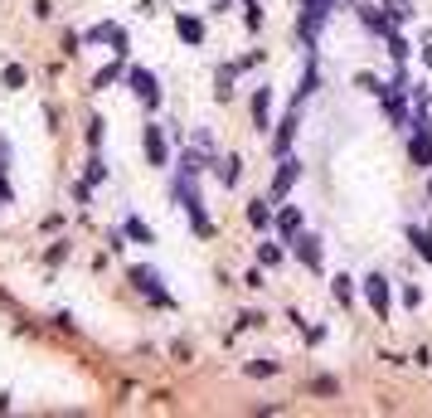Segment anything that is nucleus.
Wrapping results in <instances>:
<instances>
[{
	"instance_id": "nucleus-17",
	"label": "nucleus",
	"mask_w": 432,
	"mask_h": 418,
	"mask_svg": "<svg viewBox=\"0 0 432 418\" xmlns=\"http://www.w3.org/2000/svg\"><path fill=\"white\" fill-rule=\"evenodd\" d=\"M233 73H238L233 63H223V68L214 73V98H218V103H228V98H233Z\"/></svg>"
},
{
	"instance_id": "nucleus-16",
	"label": "nucleus",
	"mask_w": 432,
	"mask_h": 418,
	"mask_svg": "<svg viewBox=\"0 0 432 418\" xmlns=\"http://www.w3.org/2000/svg\"><path fill=\"white\" fill-rule=\"evenodd\" d=\"M248 224H253V229H272V224H277L268 199H253V204H248Z\"/></svg>"
},
{
	"instance_id": "nucleus-5",
	"label": "nucleus",
	"mask_w": 432,
	"mask_h": 418,
	"mask_svg": "<svg viewBox=\"0 0 432 418\" xmlns=\"http://www.w3.org/2000/svg\"><path fill=\"white\" fill-rule=\"evenodd\" d=\"M379 98V108L389 112V122H394V127H408V103H404V78H394V83H384L374 93Z\"/></svg>"
},
{
	"instance_id": "nucleus-20",
	"label": "nucleus",
	"mask_w": 432,
	"mask_h": 418,
	"mask_svg": "<svg viewBox=\"0 0 432 418\" xmlns=\"http://www.w3.org/2000/svg\"><path fill=\"white\" fill-rule=\"evenodd\" d=\"M122 234H127V239H136V244H156V234H151L146 224L136 219V214H132V219H127V224H122Z\"/></svg>"
},
{
	"instance_id": "nucleus-34",
	"label": "nucleus",
	"mask_w": 432,
	"mask_h": 418,
	"mask_svg": "<svg viewBox=\"0 0 432 418\" xmlns=\"http://www.w3.org/2000/svg\"><path fill=\"white\" fill-rule=\"evenodd\" d=\"M214 10H228V0H214Z\"/></svg>"
},
{
	"instance_id": "nucleus-10",
	"label": "nucleus",
	"mask_w": 432,
	"mask_h": 418,
	"mask_svg": "<svg viewBox=\"0 0 432 418\" xmlns=\"http://www.w3.org/2000/svg\"><path fill=\"white\" fill-rule=\"evenodd\" d=\"M83 39H93V44H112V54H117V58L132 54V39H127V29H122V25H93Z\"/></svg>"
},
{
	"instance_id": "nucleus-7",
	"label": "nucleus",
	"mask_w": 432,
	"mask_h": 418,
	"mask_svg": "<svg viewBox=\"0 0 432 418\" xmlns=\"http://www.w3.org/2000/svg\"><path fill=\"white\" fill-rule=\"evenodd\" d=\"M292 253H297V263H306L316 278L325 273V249H321V239H316V234H297V239H292Z\"/></svg>"
},
{
	"instance_id": "nucleus-21",
	"label": "nucleus",
	"mask_w": 432,
	"mask_h": 418,
	"mask_svg": "<svg viewBox=\"0 0 432 418\" xmlns=\"http://www.w3.org/2000/svg\"><path fill=\"white\" fill-rule=\"evenodd\" d=\"M408 244H413V249L432 263V229H408Z\"/></svg>"
},
{
	"instance_id": "nucleus-14",
	"label": "nucleus",
	"mask_w": 432,
	"mask_h": 418,
	"mask_svg": "<svg viewBox=\"0 0 432 418\" xmlns=\"http://www.w3.org/2000/svg\"><path fill=\"white\" fill-rule=\"evenodd\" d=\"M292 141H297V108H292V117L277 127V137H272V156H287V151H292Z\"/></svg>"
},
{
	"instance_id": "nucleus-13",
	"label": "nucleus",
	"mask_w": 432,
	"mask_h": 418,
	"mask_svg": "<svg viewBox=\"0 0 432 418\" xmlns=\"http://www.w3.org/2000/svg\"><path fill=\"white\" fill-rule=\"evenodd\" d=\"M175 34H180L185 44H204V20L189 15V10H180V15H175Z\"/></svg>"
},
{
	"instance_id": "nucleus-31",
	"label": "nucleus",
	"mask_w": 432,
	"mask_h": 418,
	"mask_svg": "<svg viewBox=\"0 0 432 418\" xmlns=\"http://www.w3.org/2000/svg\"><path fill=\"white\" fill-rule=\"evenodd\" d=\"M5 204H15V190H10V180H5V170H0V209Z\"/></svg>"
},
{
	"instance_id": "nucleus-8",
	"label": "nucleus",
	"mask_w": 432,
	"mask_h": 418,
	"mask_svg": "<svg viewBox=\"0 0 432 418\" xmlns=\"http://www.w3.org/2000/svg\"><path fill=\"white\" fill-rule=\"evenodd\" d=\"M132 282H136V292L141 297H151L156 307H170V292H165V282L156 268H132Z\"/></svg>"
},
{
	"instance_id": "nucleus-35",
	"label": "nucleus",
	"mask_w": 432,
	"mask_h": 418,
	"mask_svg": "<svg viewBox=\"0 0 432 418\" xmlns=\"http://www.w3.org/2000/svg\"><path fill=\"white\" fill-rule=\"evenodd\" d=\"M428 199H432V170H428Z\"/></svg>"
},
{
	"instance_id": "nucleus-27",
	"label": "nucleus",
	"mask_w": 432,
	"mask_h": 418,
	"mask_svg": "<svg viewBox=\"0 0 432 418\" xmlns=\"http://www.w3.org/2000/svg\"><path fill=\"white\" fill-rule=\"evenodd\" d=\"M117 78H122V63H107V68H102V73H98L93 83H98V88H107V83H117Z\"/></svg>"
},
{
	"instance_id": "nucleus-2",
	"label": "nucleus",
	"mask_w": 432,
	"mask_h": 418,
	"mask_svg": "<svg viewBox=\"0 0 432 418\" xmlns=\"http://www.w3.org/2000/svg\"><path fill=\"white\" fill-rule=\"evenodd\" d=\"M408 156L418 170H432V122H428V103L413 117V137H408Z\"/></svg>"
},
{
	"instance_id": "nucleus-29",
	"label": "nucleus",
	"mask_w": 432,
	"mask_h": 418,
	"mask_svg": "<svg viewBox=\"0 0 432 418\" xmlns=\"http://www.w3.org/2000/svg\"><path fill=\"white\" fill-rule=\"evenodd\" d=\"M88 146H102V117L88 122Z\"/></svg>"
},
{
	"instance_id": "nucleus-33",
	"label": "nucleus",
	"mask_w": 432,
	"mask_h": 418,
	"mask_svg": "<svg viewBox=\"0 0 432 418\" xmlns=\"http://www.w3.org/2000/svg\"><path fill=\"white\" fill-rule=\"evenodd\" d=\"M5 161H10V141L0 137V170H5Z\"/></svg>"
},
{
	"instance_id": "nucleus-32",
	"label": "nucleus",
	"mask_w": 432,
	"mask_h": 418,
	"mask_svg": "<svg viewBox=\"0 0 432 418\" xmlns=\"http://www.w3.org/2000/svg\"><path fill=\"white\" fill-rule=\"evenodd\" d=\"M359 88H364V93H379V88H384V83H379L374 73H359Z\"/></svg>"
},
{
	"instance_id": "nucleus-1",
	"label": "nucleus",
	"mask_w": 432,
	"mask_h": 418,
	"mask_svg": "<svg viewBox=\"0 0 432 418\" xmlns=\"http://www.w3.org/2000/svg\"><path fill=\"white\" fill-rule=\"evenodd\" d=\"M175 199H180V209L189 214V229H194L199 239H214V219L204 214V199H199V190H194V175H185V180L175 185Z\"/></svg>"
},
{
	"instance_id": "nucleus-28",
	"label": "nucleus",
	"mask_w": 432,
	"mask_h": 418,
	"mask_svg": "<svg viewBox=\"0 0 432 418\" xmlns=\"http://www.w3.org/2000/svg\"><path fill=\"white\" fill-rule=\"evenodd\" d=\"M248 375H253V380H263V375H277V360H253V365H248Z\"/></svg>"
},
{
	"instance_id": "nucleus-26",
	"label": "nucleus",
	"mask_w": 432,
	"mask_h": 418,
	"mask_svg": "<svg viewBox=\"0 0 432 418\" xmlns=\"http://www.w3.org/2000/svg\"><path fill=\"white\" fill-rule=\"evenodd\" d=\"M102 180H107V166L93 156V161H88V185H102Z\"/></svg>"
},
{
	"instance_id": "nucleus-19",
	"label": "nucleus",
	"mask_w": 432,
	"mask_h": 418,
	"mask_svg": "<svg viewBox=\"0 0 432 418\" xmlns=\"http://www.w3.org/2000/svg\"><path fill=\"white\" fill-rule=\"evenodd\" d=\"M277 234H282V239H297L301 234V209H282V214H277Z\"/></svg>"
},
{
	"instance_id": "nucleus-18",
	"label": "nucleus",
	"mask_w": 432,
	"mask_h": 418,
	"mask_svg": "<svg viewBox=\"0 0 432 418\" xmlns=\"http://www.w3.org/2000/svg\"><path fill=\"white\" fill-rule=\"evenodd\" d=\"M384 44H389V54H394V63H408V54H413V49H408V39L399 34V25H394L389 34H384Z\"/></svg>"
},
{
	"instance_id": "nucleus-23",
	"label": "nucleus",
	"mask_w": 432,
	"mask_h": 418,
	"mask_svg": "<svg viewBox=\"0 0 432 418\" xmlns=\"http://www.w3.org/2000/svg\"><path fill=\"white\" fill-rule=\"evenodd\" d=\"M0 83H5V88H25V68H20V63H5Z\"/></svg>"
},
{
	"instance_id": "nucleus-11",
	"label": "nucleus",
	"mask_w": 432,
	"mask_h": 418,
	"mask_svg": "<svg viewBox=\"0 0 432 418\" xmlns=\"http://www.w3.org/2000/svg\"><path fill=\"white\" fill-rule=\"evenodd\" d=\"M297 180H301V161H292V156H277V175H272V199H287Z\"/></svg>"
},
{
	"instance_id": "nucleus-25",
	"label": "nucleus",
	"mask_w": 432,
	"mask_h": 418,
	"mask_svg": "<svg viewBox=\"0 0 432 418\" xmlns=\"http://www.w3.org/2000/svg\"><path fill=\"white\" fill-rule=\"evenodd\" d=\"M258 263H263V268H277V263H282V249H277V244H263V249H258Z\"/></svg>"
},
{
	"instance_id": "nucleus-4",
	"label": "nucleus",
	"mask_w": 432,
	"mask_h": 418,
	"mask_svg": "<svg viewBox=\"0 0 432 418\" xmlns=\"http://www.w3.org/2000/svg\"><path fill=\"white\" fill-rule=\"evenodd\" d=\"M359 287H364V302H369V311H374L379 321H389V311H394V287H389V278H384V273H369Z\"/></svg>"
},
{
	"instance_id": "nucleus-12",
	"label": "nucleus",
	"mask_w": 432,
	"mask_h": 418,
	"mask_svg": "<svg viewBox=\"0 0 432 418\" xmlns=\"http://www.w3.org/2000/svg\"><path fill=\"white\" fill-rule=\"evenodd\" d=\"M268 127H272V88L263 83L258 93H253V132L268 137Z\"/></svg>"
},
{
	"instance_id": "nucleus-15",
	"label": "nucleus",
	"mask_w": 432,
	"mask_h": 418,
	"mask_svg": "<svg viewBox=\"0 0 432 418\" xmlns=\"http://www.w3.org/2000/svg\"><path fill=\"white\" fill-rule=\"evenodd\" d=\"M214 175H218V185H238L243 161H238V156H218V161H214Z\"/></svg>"
},
{
	"instance_id": "nucleus-9",
	"label": "nucleus",
	"mask_w": 432,
	"mask_h": 418,
	"mask_svg": "<svg viewBox=\"0 0 432 418\" xmlns=\"http://www.w3.org/2000/svg\"><path fill=\"white\" fill-rule=\"evenodd\" d=\"M141 151H146V161L156 170L170 166V146H165V132L156 127V122H146V132H141Z\"/></svg>"
},
{
	"instance_id": "nucleus-24",
	"label": "nucleus",
	"mask_w": 432,
	"mask_h": 418,
	"mask_svg": "<svg viewBox=\"0 0 432 418\" xmlns=\"http://www.w3.org/2000/svg\"><path fill=\"white\" fill-rule=\"evenodd\" d=\"M243 20H248V29H263V0H243Z\"/></svg>"
},
{
	"instance_id": "nucleus-30",
	"label": "nucleus",
	"mask_w": 432,
	"mask_h": 418,
	"mask_svg": "<svg viewBox=\"0 0 432 418\" xmlns=\"http://www.w3.org/2000/svg\"><path fill=\"white\" fill-rule=\"evenodd\" d=\"M404 307H408V311L423 307V292H418V287H404Z\"/></svg>"
},
{
	"instance_id": "nucleus-3",
	"label": "nucleus",
	"mask_w": 432,
	"mask_h": 418,
	"mask_svg": "<svg viewBox=\"0 0 432 418\" xmlns=\"http://www.w3.org/2000/svg\"><path fill=\"white\" fill-rule=\"evenodd\" d=\"M330 5H335V0H301L297 34H301V44H306V49L316 44V34H321V25L330 20Z\"/></svg>"
},
{
	"instance_id": "nucleus-6",
	"label": "nucleus",
	"mask_w": 432,
	"mask_h": 418,
	"mask_svg": "<svg viewBox=\"0 0 432 418\" xmlns=\"http://www.w3.org/2000/svg\"><path fill=\"white\" fill-rule=\"evenodd\" d=\"M127 88L136 93V103H146V108H161V78H156L151 68H132V73H127Z\"/></svg>"
},
{
	"instance_id": "nucleus-22",
	"label": "nucleus",
	"mask_w": 432,
	"mask_h": 418,
	"mask_svg": "<svg viewBox=\"0 0 432 418\" xmlns=\"http://www.w3.org/2000/svg\"><path fill=\"white\" fill-rule=\"evenodd\" d=\"M330 292H335V302H345V307H350V302H354V278H345V273H340V278L330 282Z\"/></svg>"
}]
</instances>
